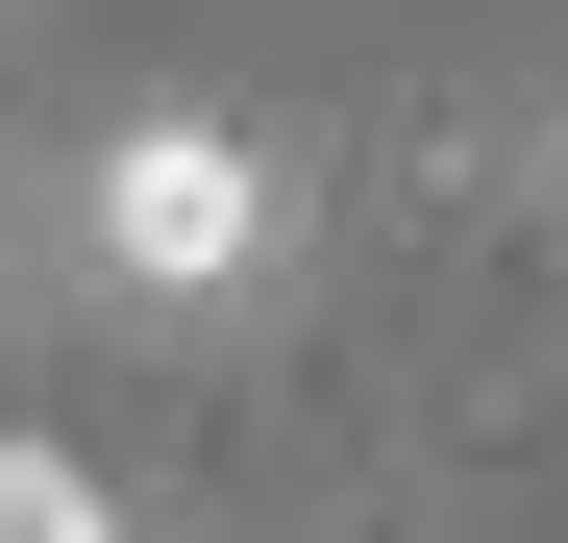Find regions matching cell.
Masks as SVG:
<instances>
[{
  "instance_id": "2",
  "label": "cell",
  "mask_w": 568,
  "mask_h": 543,
  "mask_svg": "<svg viewBox=\"0 0 568 543\" xmlns=\"http://www.w3.org/2000/svg\"><path fill=\"white\" fill-rule=\"evenodd\" d=\"M0 543H100V470H74V444H26V470H0Z\"/></svg>"
},
{
  "instance_id": "1",
  "label": "cell",
  "mask_w": 568,
  "mask_h": 543,
  "mask_svg": "<svg viewBox=\"0 0 568 543\" xmlns=\"http://www.w3.org/2000/svg\"><path fill=\"white\" fill-rule=\"evenodd\" d=\"M74 247H100V297L223 321L247 272L297 247V173H272V124H223V100H149V124H100V173H74Z\"/></svg>"
}]
</instances>
